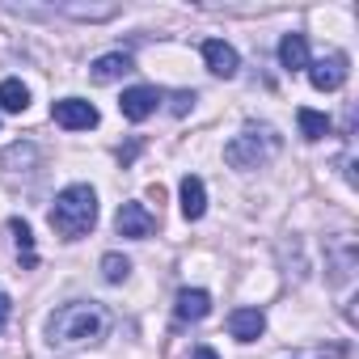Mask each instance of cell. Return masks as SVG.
I'll use <instances>...</instances> for the list:
<instances>
[{"label": "cell", "instance_id": "cell-3", "mask_svg": "<svg viewBox=\"0 0 359 359\" xmlns=\"http://www.w3.org/2000/svg\"><path fill=\"white\" fill-rule=\"evenodd\" d=\"M279 148H283V140H279L275 127H266V123H245L241 135H233V140L224 144V161H229L233 169H262V165H271V161L279 156Z\"/></svg>", "mask_w": 359, "mask_h": 359}, {"label": "cell", "instance_id": "cell-21", "mask_svg": "<svg viewBox=\"0 0 359 359\" xmlns=\"http://www.w3.org/2000/svg\"><path fill=\"white\" fill-rule=\"evenodd\" d=\"M191 359H220V355H216L212 346H195V351H191Z\"/></svg>", "mask_w": 359, "mask_h": 359}, {"label": "cell", "instance_id": "cell-15", "mask_svg": "<svg viewBox=\"0 0 359 359\" xmlns=\"http://www.w3.org/2000/svg\"><path fill=\"white\" fill-rule=\"evenodd\" d=\"M296 123H300V135H304L309 144H317V140H325V135H330V118H325L321 110L300 106V110H296Z\"/></svg>", "mask_w": 359, "mask_h": 359}, {"label": "cell", "instance_id": "cell-19", "mask_svg": "<svg viewBox=\"0 0 359 359\" xmlns=\"http://www.w3.org/2000/svg\"><path fill=\"white\" fill-rule=\"evenodd\" d=\"M191 106H195V93H173V106H169V110H173V114H187Z\"/></svg>", "mask_w": 359, "mask_h": 359}, {"label": "cell", "instance_id": "cell-4", "mask_svg": "<svg viewBox=\"0 0 359 359\" xmlns=\"http://www.w3.org/2000/svg\"><path fill=\"white\" fill-rule=\"evenodd\" d=\"M309 81H313V89L317 93H334V89H342V81H346V55L342 51H330V55H321V60H309Z\"/></svg>", "mask_w": 359, "mask_h": 359}, {"label": "cell", "instance_id": "cell-20", "mask_svg": "<svg viewBox=\"0 0 359 359\" xmlns=\"http://www.w3.org/2000/svg\"><path fill=\"white\" fill-rule=\"evenodd\" d=\"M9 317H13V300H9L5 292H0V330L9 325Z\"/></svg>", "mask_w": 359, "mask_h": 359}, {"label": "cell", "instance_id": "cell-12", "mask_svg": "<svg viewBox=\"0 0 359 359\" xmlns=\"http://www.w3.org/2000/svg\"><path fill=\"white\" fill-rule=\"evenodd\" d=\"M131 68H135V64H131V55H127V51H110V55H97V60H93L89 76H93L97 85H110V81L127 76Z\"/></svg>", "mask_w": 359, "mask_h": 359}, {"label": "cell", "instance_id": "cell-11", "mask_svg": "<svg viewBox=\"0 0 359 359\" xmlns=\"http://www.w3.org/2000/svg\"><path fill=\"white\" fill-rule=\"evenodd\" d=\"M173 313H177V321H203L212 313V296L203 287H182V292H177Z\"/></svg>", "mask_w": 359, "mask_h": 359}, {"label": "cell", "instance_id": "cell-2", "mask_svg": "<svg viewBox=\"0 0 359 359\" xmlns=\"http://www.w3.org/2000/svg\"><path fill=\"white\" fill-rule=\"evenodd\" d=\"M47 220H51V229H55L64 241H81V237L97 224V195H93V187H85V182L64 187V191L55 195Z\"/></svg>", "mask_w": 359, "mask_h": 359}, {"label": "cell", "instance_id": "cell-7", "mask_svg": "<svg viewBox=\"0 0 359 359\" xmlns=\"http://www.w3.org/2000/svg\"><path fill=\"white\" fill-rule=\"evenodd\" d=\"M114 229H118V237L144 241V237H152L156 220H152V212H148L144 203H123V208H118V216H114Z\"/></svg>", "mask_w": 359, "mask_h": 359}, {"label": "cell", "instance_id": "cell-9", "mask_svg": "<svg viewBox=\"0 0 359 359\" xmlns=\"http://www.w3.org/2000/svg\"><path fill=\"white\" fill-rule=\"evenodd\" d=\"M262 330H266V313L262 309H233L229 313V334L237 342H258Z\"/></svg>", "mask_w": 359, "mask_h": 359}, {"label": "cell", "instance_id": "cell-1", "mask_svg": "<svg viewBox=\"0 0 359 359\" xmlns=\"http://www.w3.org/2000/svg\"><path fill=\"white\" fill-rule=\"evenodd\" d=\"M106 330H110V313L93 300H72V304L55 309L47 321V338L55 346H85V342L106 338Z\"/></svg>", "mask_w": 359, "mask_h": 359}, {"label": "cell", "instance_id": "cell-16", "mask_svg": "<svg viewBox=\"0 0 359 359\" xmlns=\"http://www.w3.org/2000/svg\"><path fill=\"white\" fill-rule=\"evenodd\" d=\"M55 13L76 18V22H110L118 13V5H55Z\"/></svg>", "mask_w": 359, "mask_h": 359}, {"label": "cell", "instance_id": "cell-14", "mask_svg": "<svg viewBox=\"0 0 359 359\" xmlns=\"http://www.w3.org/2000/svg\"><path fill=\"white\" fill-rule=\"evenodd\" d=\"M30 106V89L18 81V76H5V81H0V110H5V114H22Z\"/></svg>", "mask_w": 359, "mask_h": 359}, {"label": "cell", "instance_id": "cell-10", "mask_svg": "<svg viewBox=\"0 0 359 359\" xmlns=\"http://www.w3.org/2000/svg\"><path fill=\"white\" fill-rule=\"evenodd\" d=\"M177 195H182V216L187 220H203V212H208V187H203V177L187 173L182 187H177Z\"/></svg>", "mask_w": 359, "mask_h": 359}, {"label": "cell", "instance_id": "cell-17", "mask_svg": "<svg viewBox=\"0 0 359 359\" xmlns=\"http://www.w3.org/2000/svg\"><path fill=\"white\" fill-rule=\"evenodd\" d=\"M9 229H13V237H18V254H22V262L34 266L39 254H34V233H30V224H26V220H9Z\"/></svg>", "mask_w": 359, "mask_h": 359}, {"label": "cell", "instance_id": "cell-18", "mask_svg": "<svg viewBox=\"0 0 359 359\" xmlns=\"http://www.w3.org/2000/svg\"><path fill=\"white\" fill-rule=\"evenodd\" d=\"M127 275H131V262H127L123 254H106V258H102V279H106V283H123Z\"/></svg>", "mask_w": 359, "mask_h": 359}, {"label": "cell", "instance_id": "cell-6", "mask_svg": "<svg viewBox=\"0 0 359 359\" xmlns=\"http://www.w3.org/2000/svg\"><path fill=\"white\" fill-rule=\"evenodd\" d=\"M156 106H161V93H156L152 85H131V89L118 97V110H123L127 123H144L148 114H156Z\"/></svg>", "mask_w": 359, "mask_h": 359}, {"label": "cell", "instance_id": "cell-8", "mask_svg": "<svg viewBox=\"0 0 359 359\" xmlns=\"http://www.w3.org/2000/svg\"><path fill=\"white\" fill-rule=\"evenodd\" d=\"M203 60H208V72H212V76H224V81H233L237 68H241L237 51H233L224 39H208V43H203Z\"/></svg>", "mask_w": 359, "mask_h": 359}, {"label": "cell", "instance_id": "cell-13", "mask_svg": "<svg viewBox=\"0 0 359 359\" xmlns=\"http://www.w3.org/2000/svg\"><path fill=\"white\" fill-rule=\"evenodd\" d=\"M279 64L287 72H304L309 68V43H304V34H283L279 39Z\"/></svg>", "mask_w": 359, "mask_h": 359}, {"label": "cell", "instance_id": "cell-5", "mask_svg": "<svg viewBox=\"0 0 359 359\" xmlns=\"http://www.w3.org/2000/svg\"><path fill=\"white\" fill-rule=\"evenodd\" d=\"M51 118L68 131H89V127H97V106H89L85 97H60L51 106Z\"/></svg>", "mask_w": 359, "mask_h": 359}]
</instances>
